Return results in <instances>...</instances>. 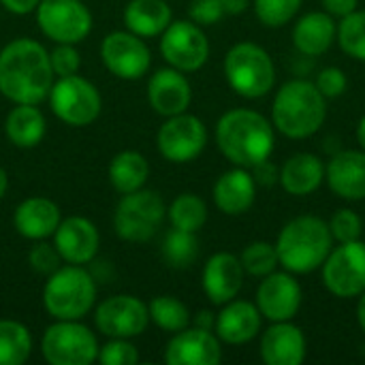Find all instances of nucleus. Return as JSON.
<instances>
[{
    "instance_id": "obj_1",
    "label": "nucleus",
    "mask_w": 365,
    "mask_h": 365,
    "mask_svg": "<svg viewBox=\"0 0 365 365\" xmlns=\"http://www.w3.org/2000/svg\"><path fill=\"white\" fill-rule=\"evenodd\" d=\"M53 71L49 51L32 38H15L0 51V92L13 103L38 105L49 96Z\"/></svg>"
},
{
    "instance_id": "obj_2",
    "label": "nucleus",
    "mask_w": 365,
    "mask_h": 365,
    "mask_svg": "<svg viewBox=\"0 0 365 365\" xmlns=\"http://www.w3.org/2000/svg\"><path fill=\"white\" fill-rule=\"evenodd\" d=\"M216 143L235 167H255L274 152V124L252 109H231L216 124Z\"/></svg>"
},
{
    "instance_id": "obj_3",
    "label": "nucleus",
    "mask_w": 365,
    "mask_h": 365,
    "mask_svg": "<svg viewBox=\"0 0 365 365\" xmlns=\"http://www.w3.org/2000/svg\"><path fill=\"white\" fill-rule=\"evenodd\" d=\"M327 98L317 83L306 79L287 81L274 96L272 124L289 139H308L325 124Z\"/></svg>"
},
{
    "instance_id": "obj_4",
    "label": "nucleus",
    "mask_w": 365,
    "mask_h": 365,
    "mask_svg": "<svg viewBox=\"0 0 365 365\" xmlns=\"http://www.w3.org/2000/svg\"><path fill=\"white\" fill-rule=\"evenodd\" d=\"M334 248L329 225L317 216H297L289 220L276 240L280 265L291 274H310L319 269Z\"/></svg>"
},
{
    "instance_id": "obj_5",
    "label": "nucleus",
    "mask_w": 365,
    "mask_h": 365,
    "mask_svg": "<svg viewBox=\"0 0 365 365\" xmlns=\"http://www.w3.org/2000/svg\"><path fill=\"white\" fill-rule=\"evenodd\" d=\"M96 299V284L81 265L58 267L43 289V306L56 321H79Z\"/></svg>"
},
{
    "instance_id": "obj_6",
    "label": "nucleus",
    "mask_w": 365,
    "mask_h": 365,
    "mask_svg": "<svg viewBox=\"0 0 365 365\" xmlns=\"http://www.w3.org/2000/svg\"><path fill=\"white\" fill-rule=\"evenodd\" d=\"M225 77L240 96L261 98L272 92L276 83V66L272 56L261 45L244 41L227 51Z\"/></svg>"
},
{
    "instance_id": "obj_7",
    "label": "nucleus",
    "mask_w": 365,
    "mask_h": 365,
    "mask_svg": "<svg viewBox=\"0 0 365 365\" xmlns=\"http://www.w3.org/2000/svg\"><path fill=\"white\" fill-rule=\"evenodd\" d=\"M165 214L167 207L160 195L139 188L120 199L113 214V229L118 237L141 244L156 235L165 220Z\"/></svg>"
},
{
    "instance_id": "obj_8",
    "label": "nucleus",
    "mask_w": 365,
    "mask_h": 365,
    "mask_svg": "<svg viewBox=\"0 0 365 365\" xmlns=\"http://www.w3.org/2000/svg\"><path fill=\"white\" fill-rule=\"evenodd\" d=\"M96 336L77 321H58L45 329L41 353L51 365H90L98 357Z\"/></svg>"
},
{
    "instance_id": "obj_9",
    "label": "nucleus",
    "mask_w": 365,
    "mask_h": 365,
    "mask_svg": "<svg viewBox=\"0 0 365 365\" xmlns=\"http://www.w3.org/2000/svg\"><path fill=\"white\" fill-rule=\"evenodd\" d=\"M51 111L58 120L68 126H88L92 124L103 107L101 94L88 79L75 75L60 77L49 90Z\"/></svg>"
},
{
    "instance_id": "obj_10",
    "label": "nucleus",
    "mask_w": 365,
    "mask_h": 365,
    "mask_svg": "<svg viewBox=\"0 0 365 365\" xmlns=\"http://www.w3.org/2000/svg\"><path fill=\"white\" fill-rule=\"evenodd\" d=\"M323 267V284L340 299L359 297L365 291V242H344L331 248Z\"/></svg>"
},
{
    "instance_id": "obj_11",
    "label": "nucleus",
    "mask_w": 365,
    "mask_h": 365,
    "mask_svg": "<svg viewBox=\"0 0 365 365\" xmlns=\"http://www.w3.org/2000/svg\"><path fill=\"white\" fill-rule=\"evenodd\" d=\"M36 21L43 34L56 43H79L92 30V13L81 0H41Z\"/></svg>"
},
{
    "instance_id": "obj_12",
    "label": "nucleus",
    "mask_w": 365,
    "mask_h": 365,
    "mask_svg": "<svg viewBox=\"0 0 365 365\" xmlns=\"http://www.w3.org/2000/svg\"><path fill=\"white\" fill-rule=\"evenodd\" d=\"M160 53L169 66L192 73L199 71L210 58V41L199 24L195 21H171L160 38Z\"/></svg>"
},
{
    "instance_id": "obj_13",
    "label": "nucleus",
    "mask_w": 365,
    "mask_h": 365,
    "mask_svg": "<svg viewBox=\"0 0 365 365\" xmlns=\"http://www.w3.org/2000/svg\"><path fill=\"white\" fill-rule=\"evenodd\" d=\"M156 143L163 158L175 165H184L195 160L205 150L207 128L197 115L184 111L167 118V122L158 128Z\"/></svg>"
},
{
    "instance_id": "obj_14",
    "label": "nucleus",
    "mask_w": 365,
    "mask_h": 365,
    "mask_svg": "<svg viewBox=\"0 0 365 365\" xmlns=\"http://www.w3.org/2000/svg\"><path fill=\"white\" fill-rule=\"evenodd\" d=\"M96 329L107 338H137L148 329V306L133 295H113L105 299L94 314Z\"/></svg>"
},
{
    "instance_id": "obj_15",
    "label": "nucleus",
    "mask_w": 365,
    "mask_h": 365,
    "mask_svg": "<svg viewBox=\"0 0 365 365\" xmlns=\"http://www.w3.org/2000/svg\"><path fill=\"white\" fill-rule=\"evenodd\" d=\"M101 58L109 73H113L120 79L133 81L143 77L150 71L152 53L148 45L141 41V36L128 32H111L103 38L101 45Z\"/></svg>"
},
{
    "instance_id": "obj_16",
    "label": "nucleus",
    "mask_w": 365,
    "mask_h": 365,
    "mask_svg": "<svg viewBox=\"0 0 365 365\" xmlns=\"http://www.w3.org/2000/svg\"><path fill=\"white\" fill-rule=\"evenodd\" d=\"M257 308L272 323L293 321L302 308V287L289 272L263 276L257 289Z\"/></svg>"
},
{
    "instance_id": "obj_17",
    "label": "nucleus",
    "mask_w": 365,
    "mask_h": 365,
    "mask_svg": "<svg viewBox=\"0 0 365 365\" xmlns=\"http://www.w3.org/2000/svg\"><path fill=\"white\" fill-rule=\"evenodd\" d=\"M220 359V338L199 327L178 331L165 349V364L169 365H218Z\"/></svg>"
},
{
    "instance_id": "obj_18",
    "label": "nucleus",
    "mask_w": 365,
    "mask_h": 365,
    "mask_svg": "<svg viewBox=\"0 0 365 365\" xmlns=\"http://www.w3.org/2000/svg\"><path fill=\"white\" fill-rule=\"evenodd\" d=\"M98 229L83 216H71L60 220L53 233V246L58 248L62 261L71 265H86L98 252Z\"/></svg>"
},
{
    "instance_id": "obj_19",
    "label": "nucleus",
    "mask_w": 365,
    "mask_h": 365,
    "mask_svg": "<svg viewBox=\"0 0 365 365\" xmlns=\"http://www.w3.org/2000/svg\"><path fill=\"white\" fill-rule=\"evenodd\" d=\"M148 101L158 115L171 118L184 113L192 101L190 81L173 66L158 68L148 81Z\"/></svg>"
},
{
    "instance_id": "obj_20",
    "label": "nucleus",
    "mask_w": 365,
    "mask_h": 365,
    "mask_svg": "<svg viewBox=\"0 0 365 365\" xmlns=\"http://www.w3.org/2000/svg\"><path fill=\"white\" fill-rule=\"evenodd\" d=\"M244 267L240 257L231 252H216L203 267V291L216 306H225L235 299L244 287Z\"/></svg>"
},
{
    "instance_id": "obj_21",
    "label": "nucleus",
    "mask_w": 365,
    "mask_h": 365,
    "mask_svg": "<svg viewBox=\"0 0 365 365\" xmlns=\"http://www.w3.org/2000/svg\"><path fill=\"white\" fill-rule=\"evenodd\" d=\"M306 351V336L291 321L272 323L261 338V359L267 365L304 364Z\"/></svg>"
},
{
    "instance_id": "obj_22",
    "label": "nucleus",
    "mask_w": 365,
    "mask_h": 365,
    "mask_svg": "<svg viewBox=\"0 0 365 365\" xmlns=\"http://www.w3.org/2000/svg\"><path fill=\"white\" fill-rule=\"evenodd\" d=\"M325 180L329 188L346 201L365 199V152L342 150L325 165Z\"/></svg>"
},
{
    "instance_id": "obj_23",
    "label": "nucleus",
    "mask_w": 365,
    "mask_h": 365,
    "mask_svg": "<svg viewBox=\"0 0 365 365\" xmlns=\"http://www.w3.org/2000/svg\"><path fill=\"white\" fill-rule=\"evenodd\" d=\"M263 314L259 312L257 304L244 299H231L225 308L216 314V336L227 344H246L257 338L261 331Z\"/></svg>"
},
{
    "instance_id": "obj_24",
    "label": "nucleus",
    "mask_w": 365,
    "mask_h": 365,
    "mask_svg": "<svg viewBox=\"0 0 365 365\" xmlns=\"http://www.w3.org/2000/svg\"><path fill=\"white\" fill-rule=\"evenodd\" d=\"M257 199V182L246 167L225 171L214 184V203L227 216L246 214Z\"/></svg>"
},
{
    "instance_id": "obj_25",
    "label": "nucleus",
    "mask_w": 365,
    "mask_h": 365,
    "mask_svg": "<svg viewBox=\"0 0 365 365\" xmlns=\"http://www.w3.org/2000/svg\"><path fill=\"white\" fill-rule=\"evenodd\" d=\"M60 210L51 199L30 197L21 201L13 214V225L17 233L26 240H47L56 233L60 225Z\"/></svg>"
},
{
    "instance_id": "obj_26",
    "label": "nucleus",
    "mask_w": 365,
    "mask_h": 365,
    "mask_svg": "<svg viewBox=\"0 0 365 365\" xmlns=\"http://www.w3.org/2000/svg\"><path fill=\"white\" fill-rule=\"evenodd\" d=\"M278 182L293 197L312 195L325 182V165L317 154H310V152L293 154L282 165Z\"/></svg>"
},
{
    "instance_id": "obj_27",
    "label": "nucleus",
    "mask_w": 365,
    "mask_h": 365,
    "mask_svg": "<svg viewBox=\"0 0 365 365\" xmlns=\"http://www.w3.org/2000/svg\"><path fill=\"white\" fill-rule=\"evenodd\" d=\"M336 21L327 11H312L293 26V45L304 56L325 53L336 38Z\"/></svg>"
},
{
    "instance_id": "obj_28",
    "label": "nucleus",
    "mask_w": 365,
    "mask_h": 365,
    "mask_svg": "<svg viewBox=\"0 0 365 365\" xmlns=\"http://www.w3.org/2000/svg\"><path fill=\"white\" fill-rule=\"evenodd\" d=\"M124 24L141 38L163 34L171 24V6L165 0H130L124 9Z\"/></svg>"
},
{
    "instance_id": "obj_29",
    "label": "nucleus",
    "mask_w": 365,
    "mask_h": 365,
    "mask_svg": "<svg viewBox=\"0 0 365 365\" xmlns=\"http://www.w3.org/2000/svg\"><path fill=\"white\" fill-rule=\"evenodd\" d=\"M6 137L17 148H34L45 137V118L36 109V105L15 103L4 122Z\"/></svg>"
},
{
    "instance_id": "obj_30",
    "label": "nucleus",
    "mask_w": 365,
    "mask_h": 365,
    "mask_svg": "<svg viewBox=\"0 0 365 365\" xmlns=\"http://www.w3.org/2000/svg\"><path fill=\"white\" fill-rule=\"evenodd\" d=\"M148 175H150V165H148L145 156L139 152H133V150H124V152L115 154L109 165L111 186L122 195L143 188V184L148 182Z\"/></svg>"
},
{
    "instance_id": "obj_31",
    "label": "nucleus",
    "mask_w": 365,
    "mask_h": 365,
    "mask_svg": "<svg viewBox=\"0 0 365 365\" xmlns=\"http://www.w3.org/2000/svg\"><path fill=\"white\" fill-rule=\"evenodd\" d=\"M32 353V336L17 321H0V365H24Z\"/></svg>"
},
{
    "instance_id": "obj_32",
    "label": "nucleus",
    "mask_w": 365,
    "mask_h": 365,
    "mask_svg": "<svg viewBox=\"0 0 365 365\" xmlns=\"http://www.w3.org/2000/svg\"><path fill=\"white\" fill-rule=\"evenodd\" d=\"M167 216H169L173 229L197 233L207 220V205L201 197H197L192 192H184L173 199L171 207L167 210Z\"/></svg>"
},
{
    "instance_id": "obj_33",
    "label": "nucleus",
    "mask_w": 365,
    "mask_h": 365,
    "mask_svg": "<svg viewBox=\"0 0 365 365\" xmlns=\"http://www.w3.org/2000/svg\"><path fill=\"white\" fill-rule=\"evenodd\" d=\"M199 257V242L195 233L173 229L165 235L163 242V259L173 269H186L190 267Z\"/></svg>"
},
{
    "instance_id": "obj_34",
    "label": "nucleus",
    "mask_w": 365,
    "mask_h": 365,
    "mask_svg": "<svg viewBox=\"0 0 365 365\" xmlns=\"http://www.w3.org/2000/svg\"><path fill=\"white\" fill-rule=\"evenodd\" d=\"M148 312H150V321H154V325H158L163 331L169 334H178L186 329L190 323V312L186 304L169 295L154 297L148 306Z\"/></svg>"
},
{
    "instance_id": "obj_35",
    "label": "nucleus",
    "mask_w": 365,
    "mask_h": 365,
    "mask_svg": "<svg viewBox=\"0 0 365 365\" xmlns=\"http://www.w3.org/2000/svg\"><path fill=\"white\" fill-rule=\"evenodd\" d=\"M338 43L344 53L365 62V11H353L342 17L336 30Z\"/></svg>"
},
{
    "instance_id": "obj_36",
    "label": "nucleus",
    "mask_w": 365,
    "mask_h": 365,
    "mask_svg": "<svg viewBox=\"0 0 365 365\" xmlns=\"http://www.w3.org/2000/svg\"><path fill=\"white\" fill-rule=\"evenodd\" d=\"M242 267L246 274L255 276V278H263L272 272H276L278 261V252H276V244L269 242H252L248 244L242 255H240Z\"/></svg>"
},
{
    "instance_id": "obj_37",
    "label": "nucleus",
    "mask_w": 365,
    "mask_h": 365,
    "mask_svg": "<svg viewBox=\"0 0 365 365\" xmlns=\"http://www.w3.org/2000/svg\"><path fill=\"white\" fill-rule=\"evenodd\" d=\"M302 2L304 0H255V13L263 26L280 28L299 13Z\"/></svg>"
},
{
    "instance_id": "obj_38",
    "label": "nucleus",
    "mask_w": 365,
    "mask_h": 365,
    "mask_svg": "<svg viewBox=\"0 0 365 365\" xmlns=\"http://www.w3.org/2000/svg\"><path fill=\"white\" fill-rule=\"evenodd\" d=\"M329 225V231H331V237L338 242V244H344V242H355L361 237V231H364V222H361V216L353 210H338L331 220L327 222Z\"/></svg>"
},
{
    "instance_id": "obj_39",
    "label": "nucleus",
    "mask_w": 365,
    "mask_h": 365,
    "mask_svg": "<svg viewBox=\"0 0 365 365\" xmlns=\"http://www.w3.org/2000/svg\"><path fill=\"white\" fill-rule=\"evenodd\" d=\"M96 361L103 365H135L139 361V353L128 340L111 338L103 349H98Z\"/></svg>"
},
{
    "instance_id": "obj_40",
    "label": "nucleus",
    "mask_w": 365,
    "mask_h": 365,
    "mask_svg": "<svg viewBox=\"0 0 365 365\" xmlns=\"http://www.w3.org/2000/svg\"><path fill=\"white\" fill-rule=\"evenodd\" d=\"M49 62H51L53 75L68 77V75H75L79 71L81 58H79V51L71 43H58L53 47V51L49 53Z\"/></svg>"
},
{
    "instance_id": "obj_41",
    "label": "nucleus",
    "mask_w": 365,
    "mask_h": 365,
    "mask_svg": "<svg viewBox=\"0 0 365 365\" xmlns=\"http://www.w3.org/2000/svg\"><path fill=\"white\" fill-rule=\"evenodd\" d=\"M28 261H30V267H32L34 272H38V274H43V276H49V274H53V272L60 267L62 257H60V252H58L56 246H51V244H47V242L41 240V244H36V246L30 250Z\"/></svg>"
},
{
    "instance_id": "obj_42",
    "label": "nucleus",
    "mask_w": 365,
    "mask_h": 365,
    "mask_svg": "<svg viewBox=\"0 0 365 365\" xmlns=\"http://www.w3.org/2000/svg\"><path fill=\"white\" fill-rule=\"evenodd\" d=\"M317 88L321 90V94L325 98H338L349 88L346 73L338 66H327L317 75Z\"/></svg>"
},
{
    "instance_id": "obj_43",
    "label": "nucleus",
    "mask_w": 365,
    "mask_h": 365,
    "mask_svg": "<svg viewBox=\"0 0 365 365\" xmlns=\"http://www.w3.org/2000/svg\"><path fill=\"white\" fill-rule=\"evenodd\" d=\"M188 15L199 26H212L222 19L225 9H222L220 0H192Z\"/></svg>"
},
{
    "instance_id": "obj_44",
    "label": "nucleus",
    "mask_w": 365,
    "mask_h": 365,
    "mask_svg": "<svg viewBox=\"0 0 365 365\" xmlns=\"http://www.w3.org/2000/svg\"><path fill=\"white\" fill-rule=\"evenodd\" d=\"M250 173H252L255 182L261 184V186H274L278 182V175H280L276 165L269 158H265V160L257 163L255 167H250Z\"/></svg>"
},
{
    "instance_id": "obj_45",
    "label": "nucleus",
    "mask_w": 365,
    "mask_h": 365,
    "mask_svg": "<svg viewBox=\"0 0 365 365\" xmlns=\"http://www.w3.org/2000/svg\"><path fill=\"white\" fill-rule=\"evenodd\" d=\"M321 2H323L325 11L331 17H340L342 19L344 15H349V13H353L357 9L359 0H321Z\"/></svg>"
},
{
    "instance_id": "obj_46",
    "label": "nucleus",
    "mask_w": 365,
    "mask_h": 365,
    "mask_svg": "<svg viewBox=\"0 0 365 365\" xmlns=\"http://www.w3.org/2000/svg\"><path fill=\"white\" fill-rule=\"evenodd\" d=\"M38 2L41 0H0V4L6 11L15 13V15H28V13H32Z\"/></svg>"
},
{
    "instance_id": "obj_47",
    "label": "nucleus",
    "mask_w": 365,
    "mask_h": 365,
    "mask_svg": "<svg viewBox=\"0 0 365 365\" xmlns=\"http://www.w3.org/2000/svg\"><path fill=\"white\" fill-rule=\"evenodd\" d=\"M222 9H225V15H240L248 9L250 0H220Z\"/></svg>"
},
{
    "instance_id": "obj_48",
    "label": "nucleus",
    "mask_w": 365,
    "mask_h": 365,
    "mask_svg": "<svg viewBox=\"0 0 365 365\" xmlns=\"http://www.w3.org/2000/svg\"><path fill=\"white\" fill-rule=\"evenodd\" d=\"M214 325H216V317H214V312H210V310H201L197 317H195V327H199V329H214Z\"/></svg>"
},
{
    "instance_id": "obj_49",
    "label": "nucleus",
    "mask_w": 365,
    "mask_h": 365,
    "mask_svg": "<svg viewBox=\"0 0 365 365\" xmlns=\"http://www.w3.org/2000/svg\"><path fill=\"white\" fill-rule=\"evenodd\" d=\"M359 306H357V321H359V327L364 329L365 334V291L359 295Z\"/></svg>"
},
{
    "instance_id": "obj_50",
    "label": "nucleus",
    "mask_w": 365,
    "mask_h": 365,
    "mask_svg": "<svg viewBox=\"0 0 365 365\" xmlns=\"http://www.w3.org/2000/svg\"><path fill=\"white\" fill-rule=\"evenodd\" d=\"M357 141H359L361 150L365 152V115L359 120V124H357Z\"/></svg>"
},
{
    "instance_id": "obj_51",
    "label": "nucleus",
    "mask_w": 365,
    "mask_h": 365,
    "mask_svg": "<svg viewBox=\"0 0 365 365\" xmlns=\"http://www.w3.org/2000/svg\"><path fill=\"white\" fill-rule=\"evenodd\" d=\"M6 188H9V178H6V171H4V169L0 167V199L4 197Z\"/></svg>"
}]
</instances>
